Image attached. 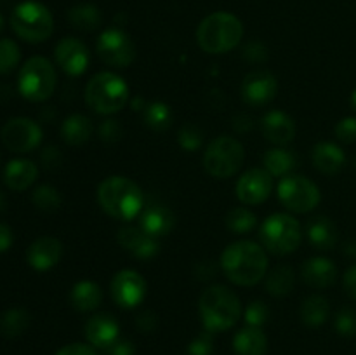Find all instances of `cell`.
I'll list each match as a JSON object with an SVG mask.
<instances>
[{
    "label": "cell",
    "instance_id": "obj_1",
    "mask_svg": "<svg viewBox=\"0 0 356 355\" xmlns=\"http://www.w3.org/2000/svg\"><path fill=\"white\" fill-rule=\"evenodd\" d=\"M221 270L233 284L256 285L268 274L266 251L252 240H236L222 251Z\"/></svg>",
    "mask_w": 356,
    "mask_h": 355
},
{
    "label": "cell",
    "instance_id": "obj_2",
    "mask_svg": "<svg viewBox=\"0 0 356 355\" xmlns=\"http://www.w3.org/2000/svg\"><path fill=\"white\" fill-rule=\"evenodd\" d=\"M97 202L108 216L131 221L145 207L143 190L136 181L125 176H110L97 187Z\"/></svg>",
    "mask_w": 356,
    "mask_h": 355
},
{
    "label": "cell",
    "instance_id": "obj_3",
    "mask_svg": "<svg viewBox=\"0 0 356 355\" xmlns=\"http://www.w3.org/2000/svg\"><path fill=\"white\" fill-rule=\"evenodd\" d=\"M202 324L209 333L228 331L238 322L242 315V305L235 292L221 284L205 289L198 301Z\"/></svg>",
    "mask_w": 356,
    "mask_h": 355
},
{
    "label": "cell",
    "instance_id": "obj_4",
    "mask_svg": "<svg viewBox=\"0 0 356 355\" xmlns=\"http://www.w3.org/2000/svg\"><path fill=\"white\" fill-rule=\"evenodd\" d=\"M243 24L235 14L218 10L200 21L197 42L207 54H226L242 42Z\"/></svg>",
    "mask_w": 356,
    "mask_h": 355
},
{
    "label": "cell",
    "instance_id": "obj_5",
    "mask_svg": "<svg viewBox=\"0 0 356 355\" xmlns=\"http://www.w3.org/2000/svg\"><path fill=\"white\" fill-rule=\"evenodd\" d=\"M86 103L99 115L120 111L129 101V86L113 72L96 73L86 86Z\"/></svg>",
    "mask_w": 356,
    "mask_h": 355
},
{
    "label": "cell",
    "instance_id": "obj_6",
    "mask_svg": "<svg viewBox=\"0 0 356 355\" xmlns=\"http://www.w3.org/2000/svg\"><path fill=\"white\" fill-rule=\"evenodd\" d=\"M259 240L268 253L275 256H287L301 246V223L287 212H275L261 225Z\"/></svg>",
    "mask_w": 356,
    "mask_h": 355
},
{
    "label": "cell",
    "instance_id": "obj_7",
    "mask_svg": "<svg viewBox=\"0 0 356 355\" xmlns=\"http://www.w3.org/2000/svg\"><path fill=\"white\" fill-rule=\"evenodd\" d=\"M10 28L21 40L40 44L54 31V17L44 3L26 0L14 7L10 14Z\"/></svg>",
    "mask_w": 356,
    "mask_h": 355
},
{
    "label": "cell",
    "instance_id": "obj_8",
    "mask_svg": "<svg viewBox=\"0 0 356 355\" xmlns=\"http://www.w3.org/2000/svg\"><path fill=\"white\" fill-rule=\"evenodd\" d=\"M56 84H58V75L54 66L44 56H33L28 59L21 66L17 75V90L24 100L31 103L49 100L54 94Z\"/></svg>",
    "mask_w": 356,
    "mask_h": 355
},
{
    "label": "cell",
    "instance_id": "obj_9",
    "mask_svg": "<svg viewBox=\"0 0 356 355\" xmlns=\"http://www.w3.org/2000/svg\"><path fill=\"white\" fill-rule=\"evenodd\" d=\"M245 160L243 145L233 136H218L204 152V167L212 178L226 180L238 173Z\"/></svg>",
    "mask_w": 356,
    "mask_h": 355
},
{
    "label": "cell",
    "instance_id": "obj_10",
    "mask_svg": "<svg viewBox=\"0 0 356 355\" xmlns=\"http://www.w3.org/2000/svg\"><path fill=\"white\" fill-rule=\"evenodd\" d=\"M282 205L292 212H309L318 205L320 188L309 178L301 174H287L280 180L277 188Z\"/></svg>",
    "mask_w": 356,
    "mask_h": 355
},
{
    "label": "cell",
    "instance_id": "obj_11",
    "mask_svg": "<svg viewBox=\"0 0 356 355\" xmlns=\"http://www.w3.org/2000/svg\"><path fill=\"white\" fill-rule=\"evenodd\" d=\"M96 52L101 61L113 68H127L136 59V45L120 28H108L96 42Z\"/></svg>",
    "mask_w": 356,
    "mask_h": 355
},
{
    "label": "cell",
    "instance_id": "obj_12",
    "mask_svg": "<svg viewBox=\"0 0 356 355\" xmlns=\"http://www.w3.org/2000/svg\"><path fill=\"white\" fill-rule=\"evenodd\" d=\"M42 127L26 117H14L3 124L0 131L3 146L14 153H30L42 143Z\"/></svg>",
    "mask_w": 356,
    "mask_h": 355
},
{
    "label": "cell",
    "instance_id": "obj_13",
    "mask_svg": "<svg viewBox=\"0 0 356 355\" xmlns=\"http://www.w3.org/2000/svg\"><path fill=\"white\" fill-rule=\"evenodd\" d=\"M110 294L122 308H136L146 296V281L136 270L125 268L111 277Z\"/></svg>",
    "mask_w": 356,
    "mask_h": 355
},
{
    "label": "cell",
    "instance_id": "obj_14",
    "mask_svg": "<svg viewBox=\"0 0 356 355\" xmlns=\"http://www.w3.org/2000/svg\"><path fill=\"white\" fill-rule=\"evenodd\" d=\"M273 191V176L264 167H254L238 178L235 194L245 205L263 204Z\"/></svg>",
    "mask_w": 356,
    "mask_h": 355
},
{
    "label": "cell",
    "instance_id": "obj_15",
    "mask_svg": "<svg viewBox=\"0 0 356 355\" xmlns=\"http://www.w3.org/2000/svg\"><path fill=\"white\" fill-rule=\"evenodd\" d=\"M278 93V80L268 70H254L242 82V100L249 106H266Z\"/></svg>",
    "mask_w": 356,
    "mask_h": 355
},
{
    "label": "cell",
    "instance_id": "obj_16",
    "mask_svg": "<svg viewBox=\"0 0 356 355\" xmlns=\"http://www.w3.org/2000/svg\"><path fill=\"white\" fill-rule=\"evenodd\" d=\"M54 58L66 75L79 77L87 72L90 65V52L87 45L76 37H65L56 44Z\"/></svg>",
    "mask_w": 356,
    "mask_h": 355
},
{
    "label": "cell",
    "instance_id": "obj_17",
    "mask_svg": "<svg viewBox=\"0 0 356 355\" xmlns=\"http://www.w3.org/2000/svg\"><path fill=\"white\" fill-rule=\"evenodd\" d=\"M122 249L139 260H152L159 254V239L148 235L141 226H122L117 233Z\"/></svg>",
    "mask_w": 356,
    "mask_h": 355
},
{
    "label": "cell",
    "instance_id": "obj_18",
    "mask_svg": "<svg viewBox=\"0 0 356 355\" xmlns=\"http://www.w3.org/2000/svg\"><path fill=\"white\" fill-rule=\"evenodd\" d=\"M63 258V244L56 237H40L33 240L26 251V261L33 270L45 271L61 261Z\"/></svg>",
    "mask_w": 356,
    "mask_h": 355
},
{
    "label": "cell",
    "instance_id": "obj_19",
    "mask_svg": "<svg viewBox=\"0 0 356 355\" xmlns=\"http://www.w3.org/2000/svg\"><path fill=\"white\" fill-rule=\"evenodd\" d=\"M139 226L148 235L160 239V237H165L172 232L174 226H176V216L165 204L149 202L148 205L143 207L141 214H139Z\"/></svg>",
    "mask_w": 356,
    "mask_h": 355
},
{
    "label": "cell",
    "instance_id": "obj_20",
    "mask_svg": "<svg viewBox=\"0 0 356 355\" xmlns=\"http://www.w3.org/2000/svg\"><path fill=\"white\" fill-rule=\"evenodd\" d=\"M261 131L270 143L285 146L296 138V122L282 110H270L261 118Z\"/></svg>",
    "mask_w": 356,
    "mask_h": 355
},
{
    "label": "cell",
    "instance_id": "obj_21",
    "mask_svg": "<svg viewBox=\"0 0 356 355\" xmlns=\"http://www.w3.org/2000/svg\"><path fill=\"white\" fill-rule=\"evenodd\" d=\"M337 267L329 258H309L301 267V281L312 289H327L336 282Z\"/></svg>",
    "mask_w": 356,
    "mask_h": 355
},
{
    "label": "cell",
    "instance_id": "obj_22",
    "mask_svg": "<svg viewBox=\"0 0 356 355\" xmlns=\"http://www.w3.org/2000/svg\"><path fill=\"white\" fill-rule=\"evenodd\" d=\"M118 331L120 327L111 313H96L86 324V336L89 343L104 350L118 340Z\"/></svg>",
    "mask_w": 356,
    "mask_h": 355
},
{
    "label": "cell",
    "instance_id": "obj_23",
    "mask_svg": "<svg viewBox=\"0 0 356 355\" xmlns=\"http://www.w3.org/2000/svg\"><path fill=\"white\" fill-rule=\"evenodd\" d=\"M312 162L316 171H320L325 176H334L339 173L346 164V155L341 150L339 145L330 141H322L313 146Z\"/></svg>",
    "mask_w": 356,
    "mask_h": 355
},
{
    "label": "cell",
    "instance_id": "obj_24",
    "mask_svg": "<svg viewBox=\"0 0 356 355\" xmlns=\"http://www.w3.org/2000/svg\"><path fill=\"white\" fill-rule=\"evenodd\" d=\"M306 235L309 244L318 251H330L339 240V230L336 223L327 216H315L306 225Z\"/></svg>",
    "mask_w": 356,
    "mask_h": 355
},
{
    "label": "cell",
    "instance_id": "obj_25",
    "mask_svg": "<svg viewBox=\"0 0 356 355\" xmlns=\"http://www.w3.org/2000/svg\"><path fill=\"white\" fill-rule=\"evenodd\" d=\"M38 167L28 159H14L3 169V183L9 190L23 191L35 183Z\"/></svg>",
    "mask_w": 356,
    "mask_h": 355
},
{
    "label": "cell",
    "instance_id": "obj_26",
    "mask_svg": "<svg viewBox=\"0 0 356 355\" xmlns=\"http://www.w3.org/2000/svg\"><path fill=\"white\" fill-rule=\"evenodd\" d=\"M94 124L89 117L82 113H73L66 117L61 124V138L66 145L80 146L90 139Z\"/></svg>",
    "mask_w": 356,
    "mask_h": 355
},
{
    "label": "cell",
    "instance_id": "obj_27",
    "mask_svg": "<svg viewBox=\"0 0 356 355\" xmlns=\"http://www.w3.org/2000/svg\"><path fill=\"white\" fill-rule=\"evenodd\" d=\"M298 155L292 150L284 146H275L264 152L263 166L273 178H284L292 174V171L298 167Z\"/></svg>",
    "mask_w": 356,
    "mask_h": 355
},
{
    "label": "cell",
    "instance_id": "obj_28",
    "mask_svg": "<svg viewBox=\"0 0 356 355\" xmlns=\"http://www.w3.org/2000/svg\"><path fill=\"white\" fill-rule=\"evenodd\" d=\"M70 301L79 312H92L103 301V291L92 281H80L70 291Z\"/></svg>",
    "mask_w": 356,
    "mask_h": 355
},
{
    "label": "cell",
    "instance_id": "obj_29",
    "mask_svg": "<svg viewBox=\"0 0 356 355\" xmlns=\"http://www.w3.org/2000/svg\"><path fill=\"white\" fill-rule=\"evenodd\" d=\"M233 348L238 355H264L268 348L266 334L261 327H243L233 338Z\"/></svg>",
    "mask_w": 356,
    "mask_h": 355
},
{
    "label": "cell",
    "instance_id": "obj_30",
    "mask_svg": "<svg viewBox=\"0 0 356 355\" xmlns=\"http://www.w3.org/2000/svg\"><path fill=\"white\" fill-rule=\"evenodd\" d=\"M294 284H296L294 268L289 267V265H278V267H275L270 274H266L264 287H266L268 294L275 296V298H282V296H287L289 292H292Z\"/></svg>",
    "mask_w": 356,
    "mask_h": 355
},
{
    "label": "cell",
    "instance_id": "obj_31",
    "mask_svg": "<svg viewBox=\"0 0 356 355\" xmlns=\"http://www.w3.org/2000/svg\"><path fill=\"white\" fill-rule=\"evenodd\" d=\"M68 21L75 30L94 31L103 24V14L92 3H79L68 10Z\"/></svg>",
    "mask_w": 356,
    "mask_h": 355
},
{
    "label": "cell",
    "instance_id": "obj_32",
    "mask_svg": "<svg viewBox=\"0 0 356 355\" xmlns=\"http://www.w3.org/2000/svg\"><path fill=\"white\" fill-rule=\"evenodd\" d=\"M299 315L301 320L309 327H318L322 324L327 322L330 315V305L327 301V298L320 294H312L301 303V308H299Z\"/></svg>",
    "mask_w": 356,
    "mask_h": 355
},
{
    "label": "cell",
    "instance_id": "obj_33",
    "mask_svg": "<svg viewBox=\"0 0 356 355\" xmlns=\"http://www.w3.org/2000/svg\"><path fill=\"white\" fill-rule=\"evenodd\" d=\"M30 326V313L24 308H10L0 315V334L6 338H16Z\"/></svg>",
    "mask_w": 356,
    "mask_h": 355
},
{
    "label": "cell",
    "instance_id": "obj_34",
    "mask_svg": "<svg viewBox=\"0 0 356 355\" xmlns=\"http://www.w3.org/2000/svg\"><path fill=\"white\" fill-rule=\"evenodd\" d=\"M143 115H145V122L148 127H152L153 131H167V129L172 125L174 115L172 110L167 103L163 101H153V103H148L143 110Z\"/></svg>",
    "mask_w": 356,
    "mask_h": 355
},
{
    "label": "cell",
    "instance_id": "obj_35",
    "mask_svg": "<svg viewBox=\"0 0 356 355\" xmlns=\"http://www.w3.org/2000/svg\"><path fill=\"white\" fill-rule=\"evenodd\" d=\"M226 228L236 235H243L256 228L257 216L249 207H233L229 209L225 218Z\"/></svg>",
    "mask_w": 356,
    "mask_h": 355
},
{
    "label": "cell",
    "instance_id": "obj_36",
    "mask_svg": "<svg viewBox=\"0 0 356 355\" xmlns=\"http://www.w3.org/2000/svg\"><path fill=\"white\" fill-rule=\"evenodd\" d=\"M31 202L37 209L44 212H54L61 207L63 198L59 195L58 188H54L52 184H40L33 190L31 194Z\"/></svg>",
    "mask_w": 356,
    "mask_h": 355
},
{
    "label": "cell",
    "instance_id": "obj_37",
    "mask_svg": "<svg viewBox=\"0 0 356 355\" xmlns=\"http://www.w3.org/2000/svg\"><path fill=\"white\" fill-rule=\"evenodd\" d=\"M21 61V49L13 38H0V75H7Z\"/></svg>",
    "mask_w": 356,
    "mask_h": 355
},
{
    "label": "cell",
    "instance_id": "obj_38",
    "mask_svg": "<svg viewBox=\"0 0 356 355\" xmlns=\"http://www.w3.org/2000/svg\"><path fill=\"white\" fill-rule=\"evenodd\" d=\"M177 143L184 152H197L204 145V132L198 125L184 124L177 132Z\"/></svg>",
    "mask_w": 356,
    "mask_h": 355
},
{
    "label": "cell",
    "instance_id": "obj_39",
    "mask_svg": "<svg viewBox=\"0 0 356 355\" xmlns=\"http://www.w3.org/2000/svg\"><path fill=\"white\" fill-rule=\"evenodd\" d=\"M243 319H245L247 326L261 327L263 324L268 322V319H270V308H268L266 303L256 299V301H252L245 308V312H243Z\"/></svg>",
    "mask_w": 356,
    "mask_h": 355
},
{
    "label": "cell",
    "instance_id": "obj_40",
    "mask_svg": "<svg viewBox=\"0 0 356 355\" xmlns=\"http://www.w3.org/2000/svg\"><path fill=\"white\" fill-rule=\"evenodd\" d=\"M334 324H336V331L341 334V336L355 338L356 336V310L353 308L339 310Z\"/></svg>",
    "mask_w": 356,
    "mask_h": 355
},
{
    "label": "cell",
    "instance_id": "obj_41",
    "mask_svg": "<svg viewBox=\"0 0 356 355\" xmlns=\"http://www.w3.org/2000/svg\"><path fill=\"white\" fill-rule=\"evenodd\" d=\"M97 134H99L101 141L117 143L122 138V134H124V131H122L120 122L115 120V118H106L97 127Z\"/></svg>",
    "mask_w": 356,
    "mask_h": 355
},
{
    "label": "cell",
    "instance_id": "obj_42",
    "mask_svg": "<svg viewBox=\"0 0 356 355\" xmlns=\"http://www.w3.org/2000/svg\"><path fill=\"white\" fill-rule=\"evenodd\" d=\"M268 47L259 40H250L243 45L242 58L250 63H264L268 59Z\"/></svg>",
    "mask_w": 356,
    "mask_h": 355
},
{
    "label": "cell",
    "instance_id": "obj_43",
    "mask_svg": "<svg viewBox=\"0 0 356 355\" xmlns=\"http://www.w3.org/2000/svg\"><path fill=\"white\" fill-rule=\"evenodd\" d=\"M334 132H336V138L339 139L341 143H346V145L355 143L356 141V117L341 118V120L337 122Z\"/></svg>",
    "mask_w": 356,
    "mask_h": 355
},
{
    "label": "cell",
    "instance_id": "obj_44",
    "mask_svg": "<svg viewBox=\"0 0 356 355\" xmlns=\"http://www.w3.org/2000/svg\"><path fill=\"white\" fill-rule=\"evenodd\" d=\"M214 354V340L212 333L205 331L200 336L195 338L188 347V355H212Z\"/></svg>",
    "mask_w": 356,
    "mask_h": 355
},
{
    "label": "cell",
    "instance_id": "obj_45",
    "mask_svg": "<svg viewBox=\"0 0 356 355\" xmlns=\"http://www.w3.org/2000/svg\"><path fill=\"white\" fill-rule=\"evenodd\" d=\"M40 160H42V166L45 169L52 171V169H58L63 162V153L58 146H45L40 153Z\"/></svg>",
    "mask_w": 356,
    "mask_h": 355
},
{
    "label": "cell",
    "instance_id": "obj_46",
    "mask_svg": "<svg viewBox=\"0 0 356 355\" xmlns=\"http://www.w3.org/2000/svg\"><path fill=\"white\" fill-rule=\"evenodd\" d=\"M136 326L143 331V333H153L159 326V319H156L155 313L152 310H145V312L139 313L136 317Z\"/></svg>",
    "mask_w": 356,
    "mask_h": 355
},
{
    "label": "cell",
    "instance_id": "obj_47",
    "mask_svg": "<svg viewBox=\"0 0 356 355\" xmlns=\"http://www.w3.org/2000/svg\"><path fill=\"white\" fill-rule=\"evenodd\" d=\"M108 355H134V345L129 340H117L106 348Z\"/></svg>",
    "mask_w": 356,
    "mask_h": 355
},
{
    "label": "cell",
    "instance_id": "obj_48",
    "mask_svg": "<svg viewBox=\"0 0 356 355\" xmlns=\"http://www.w3.org/2000/svg\"><path fill=\"white\" fill-rule=\"evenodd\" d=\"M195 271H197V277L200 278V281H207V278L216 277V271H218V265H216L214 261H211V260L200 261V263L197 265V268H195Z\"/></svg>",
    "mask_w": 356,
    "mask_h": 355
},
{
    "label": "cell",
    "instance_id": "obj_49",
    "mask_svg": "<svg viewBox=\"0 0 356 355\" xmlns=\"http://www.w3.org/2000/svg\"><path fill=\"white\" fill-rule=\"evenodd\" d=\"M56 355H96V352H94L89 345L72 343L68 345V347L61 348Z\"/></svg>",
    "mask_w": 356,
    "mask_h": 355
},
{
    "label": "cell",
    "instance_id": "obj_50",
    "mask_svg": "<svg viewBox=\"0 0 356 355\" xmlns=\"http://www.w3.org/2000/svg\"><path fill=\"white\" fill-rule=\"evenodd\" d=\"M343 285L346 294L350 296L351 299H356V265H353L351 268H348V271L344 274V278H343Z\"/></svg>",
    "mask_w": 356,
    "mask_h": 355
},
{
    "label": "cell",
    "instance_id": "obj_51",
    "mask_svg": "<svg viewBox=\"0 0 356 355\" xmlns=\"http://www.w3.org/2000/svg\"><path fill=\"white\" fill-rule=\"evenodd\" d=\"M14 242V233L13 230L7 225L0 223V253H6V251L10 249Z\"/></svg>",
    "mask_w": 356,
    "mask_h": 355
},
{
    "label": "cell",
    "instance_id": "obj_52",
    "mask_svg": "<svg viewBox=\"0 0 356 355\" xmlns=\"http://www.w3.org/2000/svg\"><path fill=\"white\" fill-rule=\"evenodd\" d=\"M233 127H235L238 132H245L254 127V122L252 118L247 117V115H238L236 118H233Z\"/></svg>",
    "mask_w": 356,
    "mask_h": 355
},
{
    "label": "cell",
    "instance_id": "obj_53",
    "mask_svg": "<svg viewBox=\"0 0 356 355\" xmlns=\"http://www.w3.org/2000/svg\"><path fill=\"white\" fill-rule=\"evenodd\" d=\"M7 207V200H6V195H3V191L0 190V212L6 211Z\"/></svg>",
    "mask_w": 356,
    "mask_h": 355
},
{
    "label": "cell",
    "instance_id": "obj_54",
    "mask_svg": "<svg viewBox=\"0 0 356 355\" xmlns=\"http://www.w3.org/2000/svg\"><path fill=\"white\" fill-rule=\"evenodd\" d=\"M350 104L351 108H353V111L356 113V89L351 93V97H350Z\"/></svg>",
    "mask_w": 356,
    "mask_h": 355
},
{
    "label": "cell",
    "instance_id": "obj_55",
    "mask_svg": "<svg viewBox=\"0 0 356 355\" xmlns=\"http://www.w3.org/2000/svg\"><path fill=\"white\" fill-rule=\"evenodd\" d=\"M2 30H3V17L2 14H0V33H2Z\"/></svg>",
    "mask_w": 356,
    "mask_h": 355
}]
</instances>
